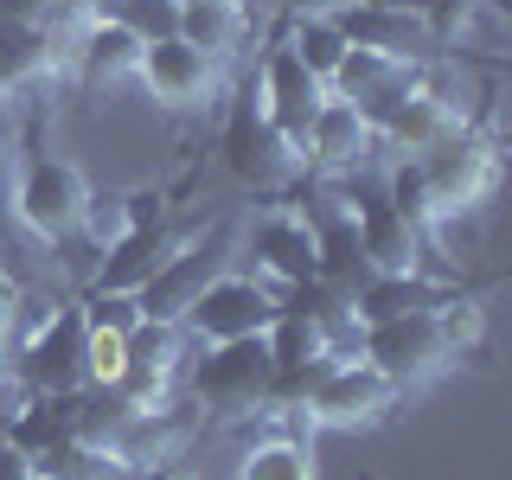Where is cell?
<instances>
[{
	"instance_id": "obj_1",
	"label": "cell",
	"mask_w": 512,
	"mask_h": 480,
	"mask_svg": "<svg viewBox=\"0 0 512 480\" xmlns=\"http://www.w3.org/2000/svg\"><path fill=\"white\" fill-rule=\"evenodd\" d=\"M218 154H224V173H231L237 186L250 192H269V199H282V192H295L308 173H301V148L282 135L276 122H269V109L256 103V84L231 90V103H224V128H218Z\"/></svg>"
},
{
	"instance_id": "obj_2",
	"label": "cell",
	"mask_w": 512,
	"mask_h": 480,
	"mask_svg": "<svg viewBox=\"0 0 512 480\" xmlns=\"http://www.w3.org/2000/svg\"><path fill=\"white\" fill-rule=\"evenodd\" d=\"M416 160V180H423V205H429V231L461 212H480V205L493 199V186H500V141H493L487 122H468L455 128L448 141L436 148L410 154Z\"/></svg>"
},
{
	"instance_id": "obj_3",
	"label": "cell",
	"mask_w": 512,
	"mask_h": 480,
	"mask_svg": "<svg viewBox=\"0 0 512 480\" xmlns=\"http://www.w3.org/2000/svg\"><path fill=\"white\" fill-rule=\"evenodd\" d=\"M192 378V397H199V410L212 416H256L269 410V384H276V359H269V340L263 333H250V340H212L192 352L186 365Z\"/></svg>"
},
{
	"instance_id": "obj_4",
	"label": "cell",
	"mask_w": 512,
	"mask_h": 480,
	"mask_svg": "<svg viewBox=\"0 0 512 480\" xmlns=\"http://www.w3.org/2000/svg\"><path fill=\"white\" fill-rule=\"evenodd\" d=\"M84 199H90V180H84V167L64 160V154H26L20 173H13V186H7V205H13V218H20V231H32L39 244L77 237Z\"/></svg>"
},
{
	"instance_id": "obj_5",
	"label": "cell",
	"mask_w": 512,
	"mask_h": 480,
	"mask_svg": "<svg viewBox=\"0 0 512 480\" xmlns=\"http://www.w3.org/2000/svg\"><path fill=\"white\" fill-rule=\"evenodd\" d=\"M397 397L404 391H397L365 352H333V359L320 365L301 416H308L314 429H372V423H384V416L397 410Z\"/></svg>"
},
{
	"instance_id": "obj_6",
	"label": "cell",
	"mask_w": 512,
	"mask_h": 480,
	"mask_svg": "<svg viewBox=\"0 0 512 480\" xmlns=\"http://www.w3.org/2000/svg\"><path fill=\"white\" fill-rule=\"evenodd\" d=\"M231 250H237V224L231 218H212L205 231H192L173 244V256L141 282V320H186V308L199 301V288L231 269Z\"/></svg>"
},
{
	"instance_id": "obj_7",
	"label": "cell",
	"mask_w": 512,
	"mask_h": 480,
	"mask_svg": "<svg viewBox=\"0 0 512 480\" xmlns=\"http://www.w3.org/2000/svg\"><path fill=\"white\" fill-rule=\"evenodd\" d=\"M282 314V288L263 276H244V269H218L212 282L199 288V301L186 308L180 327L192 333V346L212 340H250V333H269Z\"/></svg>"
},
{
	"instance_id": "obj_8",
	"label": "cell",
	"mask_w": 512,
	"mask_h": 480,
	"mask_svg": "<svg viewBox=\"0 0 512 480\" xmlns=\"http://www.w3.org/2000/svg\"><path fill=\"white\" fill-rule=\"evenodd\" d=\"M7 372L26 397L32 391H84V308L58 301L52 314H39L26 327V340L13 346Z\"/></svg>"
},
{
	"instance_id": "obj_9",
	"label": "cell",
	"mask_w": 512,
	"mask_h": 480,
	"mask_svg": "<svg viewBox=\"0 0 512 480\" xmlns=\"http://www.w3.org/2000/svg\"><path fill=\"white\" fill-rule=\"evenodd\" d=\"M359 352L397 384V391H416V384L442 378L448 365L461 359V352L448 346L436 308H429V314H404V320H372V327H359Z\"/></svg>"
},
{
	"instance_id": "obj_10",
	"label": "cell",
	"mask_w": 512,
	"mask_h": 480,
	"mask_svg": "<svg viewBox=\"0 0 512 480\" xmlns=\"http://www.w3.org/2000/svg\"><path fill=\"white\" fill-rule=\"evenodd\" d=\"M186 352H192V333L180 327V320H141V327L128 333L116 391H122L135 410L167 404L173 384H180V372H186Z\"/></svg>"
},
{
	"instance_id": "obj_11",
	"label": "cell",
	"mask_w": 512,
	"mask_h": 480,
	"mask_svg": "<svg viewBox=\"0 0 512 480\" xmlns=\"http://www.w3.org/2000/svg\"><path fill=\"white\" fill-rule=\"evenodd\" d=\"M372 154H384V148H378L372 122L346 96H327L320 116L308 122V135H301V173L308 180H352V173L372 167Z\"/></svg>"
},
{
	"instance_id": "obj_12",
	"label": "cell",
	"mask_w": 512,
	"mask_h": 480,
	"mask_svg": "<svg viewBox=\"0 0 512 480\" xmlns=\"http://www.w3.org/2000/svg\"><path fill=\"white\" fill-rule=\"evenodd\" d=\"M250 84H256V103L269 109V122H276L282 135L295 141V148H301V135H308V122L320 116V103L333 96V90L308 71V64H301V58L282 45V32L263 45V58H256V71H250Z\"/></svg>"
},
{
	"instance_id": "obj_13",
	"label": "cell",
	"mask_w": 512,
	"mask_h": 480,
	"mask_svg": "<svg viewBox=\"0 0 512 480\" xmlns=\"http://www.w3.org/2000/svg\"><path fill=\"white\" fill-rule=\"evenodd\" d=\"M135 84L167 109H199V103H212V96H224V64L205 58L199 45H186L180 32H173V39L141 45Z\"/></svg>"
},
{
	"instance_id": "obj_14",
	"label": "cell",
	"mask_w": 512,
	"mask_h": 480,
	"mask_svg": "<svg viewBox=\"0 0 512 480\" xmlns=\"http://www.w3.org/2000/svg\"><path fill=\"white\" fill-rule=\"evenodd\" d=\"M352 224H359V250L372 263V276H416L429 269V237L423 224H410L384 192H352Z\"/></svg>"
},
{
	"instance_id": "obj_15",
	"label": "cell",
	"mask_w": 512,
	"mask_h": 480,
	"mask_svg": "<svg viewBox=\"0 0 512 480\" xmlns=\"http://www.w3.org/2000/svg\"><path fill=\"white\" fill-rule=\"evenodd\" d=\"M244 250L256 256L263 282H276L282 295L301 288V282H314V231H308V218L295 212V199H282V205H269L263 218H250Z\"/></svg>"
},
{
	"instance_id": "obj_16",
	"label": "cell",
	"mask_w": 512,
	"mask_h": 480,
	"mask_svg": "<svg viewBox=\"0 0 512 480\" xmlns=\"http://www.w3.org/2000/svg\"><path fill=\"white\" fill-rule=\"evenodd\" d=\"M141 64V39L128 26H116L109 13H84V26L71 32V45H64V71L77 77L84 90H109V84H128Z\"/></svg>"
},
{
	"instance_id": "obj_17",
	"label": "cell",
	"mask_w": 512,
	"mask_h": 480,
	"mask_svg": "<svg viewBox=\"0 0 512 480\" xmlns=\"http://www.w3.org/2000/svg\"><path fill=\"white\" fill-rule=\"evenodd\" d=\"M333 13H340L346 45H359V52H384L404 64L436 58V39H429L423 13H410V7H333Z\"/></svg>"
},
{
	"instance_id": "obj_18",
	"label": "cell",
	"mask_w": 512,
	"mask_h": 480,
	"mask_svg": "<svg viewBox=\"0 0 512 480\" xmlns=\"http://www.w3.org/2000/svg\"><path fill=\"white\" fill-rule=\"evenodd\" d=\"M64 26H26V20H0V96H26L45 77L64 71Z\"/></svg>"
},
{
	"instance_id": "obj_19",
	"label": "cell",
	"mask_w": 512,
	"mask_h": 480,
	"mask_svg": "<svg viewBox=\"0 0 512 480\" xmlns=\"http://www.w3.org/2000/svg\"><path fill=\"white\" fill-rule=\"evenodd\" d=\"M173 244H180V237H173L167 224H141V231L116 237L109 250H96L90 288H103V295H141V282H148L154 269L173 256Z\"/></svg>"
},
{
	"instance_id": "obj_20",
	"label": "cell",
	"mask_w": 512,
	"mask_h": 480,
	"mask_svg": "<svg viewBox=\"0 0 512 480\" xmlns=\"http://www.w3.org/2000/svg\"><path fill=\"white\" fill-rule=\"evenodd\" d=\"M442 288L429 269H416V276H365L352 288V314H359V327H372V320H404V314H429L442 301Z\"/></svg>"
},
{
	"instance_id": "obj_21",
	"label": "cell",
	"mask_w": 512,
	"mask_h": 480,
	"mask_svg": "<svg viewBox=\"0 0 512 480\" xmlns=\"http://www.w3.org/2000/svg\"><path fill=\"white\" fill-rule=\"evenodd\" d=\"M13 448L26 455H45V448L77 436V391H32L20 397V410H7V429H0Z\"/></svg>"
},
{
	"instance_id": "obj_22",
	"label": "cell",
	"mask_w": 512,
	"mask_h": 480,
	"mask_svg": "<svg viewBox=\"0 0 512 480\" xmlns=\"http://www.w3.org/2000/svg\"><path fill=\"white\" fill-rule=\"evenodd\" d=\"M250 26L256 20H250L244 0H180V39L199 45V52L218 58V64H231L237 52H244Z\"/></svg>"
},
{
	"instance_id": "obj_23",
	"label": "cell",
	"mask_w": 512,
	"mask_h": 480,
	"mask_svg": "<svg viewBox=\"0 0 512 480\" xmlns=\"http://www.w3.org/2000/svg\"><path fill=\"white\" fill-rule=\"evenodd\" d=\"M282 45L295 52L320 84H333V71L346 64V32H340V13H295V20H282Z\"/></svg>"
},
{
	"instance_id": "obj_24",
	"label": "cell",
	"mask_w": 512,
	"mask_h": 480,
	"mask_svg": "<svg viewBox=\"0 0 512 480\" xmlns=\"http://www.w3.org/2000/svg\"><path fill=\"white\" fill-rule=\"evenodd\" d=\"M237 480H320L314 468V448L295 442V436H269L256 442L244 461H237Z\"/></svg>"
},
{
	"instance_id": "obj_25",
	"label": "cell",
	"mask_w": 512,
	"mask_h": 480,
	"mask_svg": "<svg viewBox=\"0 0 512 480\" xmlns=\"http://www.w3.org/2000/svg\"><path fill=\"white\" fill-rule=\"evenodd\" d=\"M128 186H90L84 218H77V237H90V250H109L116 237H128Z\"/></svg>"
},
{
	"instance_id": "obj_26",
	"label": "cell",
	"mask_w": 512,
	"mask_h": 480,
	"mask_svg": "<svg viewBox=\"0 0 512 480\" xmlns=\"http://www.w3.org/2000/svg\"><path fill=\"white\" fill-rule=\"evenodd\" d=\"M96 13H109L116 26H128L141 45L173 39V32H180V0H109V7H96Z\"/></svg>"
},
{
	"instance_id": "obj_27",
	"label": "cell",
	"mask_w": 512,
	"mask_h": 480,
	"mask_svg": "<svg viewBox=\"0 0 512 480\" xmlns=\"http://www.w3.org/2000/svg\"><path fill=\"white\" fill-rule=\"evenodd\" d=\"M122 352H128V333H109V327H90V320H84V384H96V391H116Z\"/></svg>"
},
{
	"instance_id": "obj_28",
	"label": "cell",
	"mask_w": 512,
	"mask_h": 480,
	"mask_svg": "<svg viewBox=\"0 0 512 480\" xmlns=\"http://www.w3.org/2000/svg\"><path fill=\"white\" fill-rule=\"evenodd\" d=\"M77 308H84L90 327H109V333H135L141 327V301L135 295H103V288H90Z\"/></svg>"
},
{
	"instance_id": "obj_29",
	"label": "cell",
	"mask_w": 512,
	"mask_h": 480,
	"mask_svg": "<svg viewBox=\"0 0 512 480\" xmlns=\"http://www.w3.org/2000/svg\"><path fill=\"white\" fill-rule=\"evenodd\" d=\"M26 160V122H20V96H0V199H7L13 173Z\"/></svg>"
},
{
	"instance_id": "obj_30",
	"label": "cell",
	"mask_w": 512,
	"mask_h": 480,
	"mask_svg": "<svg viewBox=\"0 0 512 480\" xmlns=\"http://www.w3.org/2000/svg\"><path fill=\"white\" fill-rule=\"evenodd\" d=\"M20 340H26V288L0 269V372H7V359H13Z\"/></svg>"
},
{
	"instance_id": "obj_31",
	"label": "cell",
	"mask_w": 512,
	"mask_h": 480,
	"mask_svg": "<svg viewBox=\"0 0 512 480\" xmlns=\"http://www.w3.org/2000/svg\"><path fill=\"white\" fill-rule=\"evenodd\" d=\"M128 224H167V192L160 186H128Z\"/></svg>"
},
{
	"instance_id": "obj_32",
	"label": "cell",
	"mask_w": 512,
	"mask_h": 480,
	"mask_svg": "<svg viewBox=\"0 0 512 480\" xmlns=\"http://www.w3.org/2000/svg\"><path fill=\"white\" fill-rule=\"evenodd\" d=\"M0 480H39V468H32L26 448H13L7 436H0Z\"/></svg>"
},
{
	"instance_id": "obj_33",
	"label": "cell",
	"mask_w": 512,
	"mask_h": 480,
	"mask_svg": "<svg viewBox=\"0 0 512 480\" xmlns=\"http://www.w3.org/2000/svg\"><path fill=\"white\" fill-rule=\"evenodd\" d=\"M340 0H276V13L282 20H295V13H333Z\"/></svg>"
},
{
	"instance_id": "obj_34",
	"label": "cell",
	"mask_w": 512,
	"mask_h": 480,
	"mask_svg": "<svg viewBox=\"0 0 512 480\" xmlns=\"http://www.w3.org/2000/svg\"><path fill=\"white\" fill-rule=\"evenodd\" d=\"M340 7H410V13H423V0H340Z\"/></svg>"
},
{
	"instance_id": "obj_35",
	"label": "cell",
	"mask_w": 512,
	"mask_h": 480,
	"mask_svg": "<svg viewBox=\"0 0 512 480\" xmlns=\"http://www.w3.org/2000/svg\"><path fill=\"white\" fill-rule=\"evenodd\" d=\"M154 480H199V474H154Z\"/></svg>"
},
{
	"instance_id": "obj_36",
	"label": "cell",
	"mask_w": 512,
	"mask_h": 480,
	"mask_svg": "<svg viewBox=\"0 0 512 480\" xmlns=\"http://www.w3.org/2000/svg\"><path fill=\"white\" fill-rule=\"evenodd\" d=\"M90 7H109V0H90Z\"/></svg>"
}]
</instances>
